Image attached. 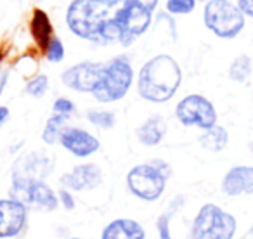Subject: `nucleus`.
Here are the masks:
<instances>
[{"label": "nucleus", "instance_id": "1", "mask_svg": "<svg viewBox=\"0 0 253 239\" xmlns=\"http://www.w3.org/2000/svg\"><path fill=\"white\" fill-rule=\"evenodd\" d=\"M132 0H73L66 25L78 39L94 43H115L122 37V18Z\"/></svg>", "mask_w": 253, "mask_h": 239}, {"label": "nucleus", "instance_id": "2", "mask_svg": "<svg viewBox=\"0 0 253 239\" xmlns=\"http://www.w3.org/2000/svg\"><path fill=\"white\" fill-rule=\"evenodd\" d=\"M182 81V71L173 57L156 56L139 71V94L151 102H167L175 95Z\"/></svg>", "mask_w": 253, "mask_h": 239}, {"label": "nucleus", "instance_id": "3", "mask_svg": "<svg viewBox=\"0 0 253 239\" xmlns=\"http://www.w3.org/2000/svg\"><path fill=\"white\" fill-rule=\"evenodd\" d=\"M134 80V70L125 56L115 57L104 64L102 78L92 94L99 102H113L125 97Z\"/></svg>", "mask_w": 253, "mask_h": 239}, {"label": "nucleus", "instance_id": "4", "mask_svg": "<svg viewBox=\"0 0 253 239\" xmlns=\"http://www.w3.org/2000/svg\"><path fill=\"white\" fill-rule=\"evenodd\" d=\"M246 16L229 0H210L205 5L203 19L210 32L220 39H234L245 28Z\"/></svg>", "mask_w": 253, "mask_h": 239}, {"label": "nucleus", "instance_id": "5", "mask_svg": "<svg viewBox=\"0 0 253 239\" xmlns=\"http://www.w3.org/2000/svg\"><path fill=\"white\" fill-rule=\"evenodd\" d=\"M236 218L217 204H205L196 215L191 239H232Z\"/></svg>", "mask_w": 253, "mask_h": 239}, {"label": "nucleus", "instance_id": "6", "mask_svg": "<svg viewBox=\"0 0 253 239\" xmlns=\"http://www.w3.org/2000/svg\"><path fill=\"white\" fill-rule=\"evenodd\" d=\"M167 179L169 177L151 161L134 166L126 175V186L139 199L156 201L165 191Z\"/></svg>", "mask_w": 253, "mask_h": 239}, {"label": "nucleus", "instance_id": "7", "mask_svg": "<svg viewBox=\"0 0 253 239\" xmlns=\"http://www.w3.org/2000/svg\"><path fill=\"white\" fill-rule=\"evenodd\" d=\"M175 115L186 127H200L203 130L217 123V111L207 97L200 94H191L177 104Z\"/></svg>", "mask_w": 253, "mask_h": 239}, {"label": "nucleus", "instance_id": "8", "mask_svg": "<svg viewBox=\"0 0 253 239\" xmlns=\"http://www.w3.org/2000/svg\"><path fill=\"white\" fill-rule=\"evenodd\" d=\"M11 198L25 204L43 208V210H54L57 206V196L43 180H28L12 177Z\"/></svg>", "mask_w": 253, "mask_h": 239}, {"label": "nucleus", "instance_id": "9", "mask_svg": "<svg viewBox=\"0 0 253 239\" xmlns=\"http://www.w3.org/2000/svg\"><path fill=\"white\" fill-rule=\"evenodd\" d=\"M102 71H104V63H92V61H84L75 66L68 68L63 75L61 80L68 88L77 92H94L97 88L99 81L102 78Z\"/></svg>", "mask_w": 253, "mask_h": 239}, {"label": "nucleus", "instance_id": "10", "mask_svg": "<svg viewBox=\"0 0 253 239\" xmlns=\"http://www.w3.org/2000/svg\"><path fill=\"white\" fill-rule=\"evenodd\" d=\"M153 12L146 11L144 7L137 5L132 0L128 7L125 9L122 18V37H120V43L122 45H130L135 39L144 35V32L149 28L153 21Z\"/></svg>", "mask_w": 253, "mask_h": 239}, {"label": "nucleus", "instance_id": "11", "mask_svg": "<svg viewBox=\"0 0 253 239\" xmlns=\"http://www.w3.org/2000/svg\"><path fill=\"white\" fill-rule=\"evenodd\" d=\"M28 210L26 204L14 199H0V239L14 238L25 229Z\"/></svg>", "mask_w": 253, "mask_h": 239}, {"label": "nucleus", "instance_id": "12", "mask_svg": "<svg viewBox=\"0 0 253 239\" xmlns=\"http://www.w3.org/2000/svg\"><path fill=\"white\" fill-rule=\"evenodd\" d=\"M59 142L66 151H70L71 155L78 156V158H85V156L94 155L99 149V141L88 132L82 130V128H73L66 127L61 132Z\"/></svg>", "mask_w": 253, "mask_h": 239}, {"label": "nucleus", "instance_id": "13", "mask_svg": "<svg viewBox=\"0 0 253 239\" xmlns=\"http://www.w3.org/2000/svg\"><path fill=\"white\" fill-rule=\"evenodd\" d=\"M102 182V172L94 163L78 165L70 173H64L61 177V184L68 191H85L94 189Z\"/></svg>", "mask_w": 253, "mask_h": 239}, {"label": "nucleus", "instance_id": "14", "mask_svg": "<svg viewBox=\"0 0 253 239\" xmlns=\"http://www.w3.org/2000/svg\"><path fill=\"white\" fill-rule=\"evenodd\" d=\"M52 168V161L42 153H30L18 159L14 165L12 177L18 179H28V180H42L47 177Z\"/></svg>", "mask_w": 253, "mask_h": 239}, {"label": "nucleus", "instance_id": "15", "mask_svg": "<svg viewBox=\"0 0 253 239\" xmlns=\"http://www.w3.org/2000/svg\"><path fill=\"white\" fill-rule=\"evenodd\" d=\"M222 191L229 196L253 191V166H232L222 180Z\"/></svg>", "mask_w": 253, "mask_h": 239}, {"label": "nucleus", "instance_id": "16", "mask_svg": "<svg viewBox=\"0 0 253 239\" xmlns=\"http://www.w3.org/2000/svg\"><path fill=\"white\" fill-rule=\"evenodd\" d=\"M146 232L141 224L130 218L113 220L102 232V239H144Z\"/></svg>", "mask_w": 253, "mask_h": 239}, {"label": "nucleus", "instance_id": "17", "mask_svg": "<svg viewBox=\"0 0 253 239\" xmlns=\"http://www.w3.org/2000/svg\"><path fill=\"white\" fill-rule=\"evenodd\" d=\"M167 134V123L163 116H151L137 128V139L144 146H156L163 141Z\"/></svg>", "mask_w": 253, "mask_h": 239}, {"label": "nucleus", "instance_id": "18", "mask_svg": "<svg viewBox=\"0 0 253 239\" xmlns=\"http://www.w3.org/2000/svg\"><path fill=\"white\" fill-rule=\"evenodd\" d=\"M32 33H33V37H35L37 43L45 50L47 43L52 39V25H50L49 16L43 11H40V9H35V12H33Z\"/></svg>", "mask_w": 253, "mask_h": 239}, {"label": "nucleus", "instance_id": "19", "mask_svg": "<svg viewBox=\"0 0 253 239\" xmlns=\"http://www.w3.org/2000/svg\"><path fill=\"white\" fill-rule=\"evenodd\" d=\"M229 142V134L227 130H225L224 127H220V125L215 123L213 127L207 128L205 130V134L200 137V144L203 146L205 149H208V151H222V149L227 146Z\"/></svg>", "mask_w": 253, "mask_h": 239}, {"label": "nucleus", "instance_id": "20", "mask_svg": "<svg viewBox=\"0 0 253 239\" xmlns=\"http://www.w3.org/2000/svg\"><path fill=\"white\" fill-rule=\"evenodd\" d=\"M66 120H68V115H59V113H56L52 118L47 120V125L42 132V139L45 144H54V142L59 141L61 132L66 128L64 127V125H66Z\"/></svg>", "mask_w": 253, "mask_h": 239}, {"label": "nucleus", "instance_id": "21", "mask_svg": "<svg viewBox=\"0 0 253 239\" xmlns=\"http://www.w3.org/2000/svg\"><path fill=\"white\" fill-rule=\"evenodd\" d=\"M250 75H252V59H250V56H246V54L238 56L232 61L231 68H229V78L232 81H238V83H245L250 78Z\"/></svg>", "mask_w": 253, "mask_h": 239}, {"label": "nucleus", "instance_id": "22", "mask_svg": "<svg viewBox=\"0 0 253 239\" xmlns=\"http://www.w3.org/2000/svg\"><path fill=\"white\" fill-rule=\"evenodd\" d=\"M87 120L99 128H111L115 125V115L111 111H102V109H90L87 113Z\"/></svg>", "mask_w": 253, "mask_h": 239}, {"label": "nucleus", "instance_id": "23", "mask_svg": "<svg viewBox=\"0 0 253 239\" xmlns=\"http://www.w3.org/2000/svg\"><path fill=\"white\" fill-rule=\"evenodd\" d=\"M49 88V78L45 75H37L26 83V94L33 97H42Z\"/></svg>", "mask_w": 253, "mask_h": 239}, {"label": "nucleus", "instance_id": "24", "mask_svg": "<svg viewBox=\"0 0 253 239\" xmlns=\"http://www.w3.org/2000/svg\"><path fill=\"white\" fill-rule=\"evenodd\" d=\"M196 7V0H167V11L170 14H189Z\"/></svg>", "mask_w": 253, "mask_h": 239}, {"label": "nucleus", "instance_id": "25", "mask_svg": "<svg viewBox=\"0 0 253 239\" xmlns=\"http://www.w3.org/2000/svg\"><path fill=\"white\" fill-rule=\"evenodd\" d=\"M45 56H47V61H50V63H61V61L64 59V45L57 37H52L50 42L47 43Z\"/></svg>", "mask_w": 253, "mask_h": 239}, {"label": "nucleus", "instance_id": "26", "mask_svg": "<svg viewBox=\"0 0 253 239\" xmlns=\"http://www.w3.org/2000/svg\"><path fill=\"white\" fill-rule=\"evenodd\" d=\"M170 215L172 213H163L156 222L160 239H172V236H170Z\"/></svg>", "mask_w": 253, "mask_h": 239}, {"label": "nucleus", "instance_id": "27", "mask_svg": "<svg viewBox=\"0 0 253 239\" xmlns=\"http://www.w3.org/2000/svg\"><path fill=\"white\" fill-rule=\"evenodd\" d=\"M75 111V104L66 97H59L56 102H54V113H59V115H68Z\"/></svg>", "mask_w": 253, "mask_h": 239}, {"label": "nucleus", "instance_id": "28", "mask_svg": "<svg viewBox=\"0 0 253 239\" xmlns=\"http://www.w3.org/2000/svg\"><path fill=\"white\" fill-rule=\"evenodd\" d=\"M59 199H61V203H63V206L66 208V210H73V208H75V199H73V196H71V193L68 189H61Z\"/></svg>", "mask_w": 253, "mask_h": 239}, {"label": "nucleus", "instance_id": "29", "mask_svg": "<svg viewBox=\"0 0 253 239\" xmlns=\"http://www.w3.org/2000/svg\"><path fill=\"white\" fill-rule=\"evenodd\" d=\"M238 7L248 18H253V0H238Z\"/></svg>", "mask_w": 253, "mask_h": 239}, {"label": "nucleus", "instance_id": "30", "mask_svg": "<svg viewBox=\"0 0 253 239\" xmlns=\"http://www.w3.org/2000/svg\"><path fill=\"white\" fill-rule=\"evenodd\" d=\"M135 4L141 5V7H144L146 11L153 12L156 9V5H158V0H134Z\"/></svg>", "mask_w": 253, "mask_h": 239}, {"label": "nucleus", "instance_id": "31", "mask_svg": "<svg viewBox=\"0 0 253 239\" xmlns=\"http://www.w3.org/2000/svg\"><path fill=\"white\" fill-rule=\"evenodd\" d=\"M7 80H9V71L7 70L0 71V95H2V92H4L5 85H7Z\"/></svg>", "mask_w": 253, "mask_h": 239}, {"label": "nucleus", "instance_id": "32", "mask_svg": "<svg viewBox=\"0 0 253 239\" xmlns=\"http://www.w3.org/2000/svg\"><path fill=\"white\" fill-rule=\"evenodd\" d=\"M9 118V109L5 106H0V127L5 123V120Z\"/></svg>", "mask_w": 253, "mask_h": 239}, {"label": "nucleus", "instance_id": "33", "mask_svg": "<svg viewBox=\"0 0 253 239\" xmlns=\"http://www.w3.org/2000/svg\"><path fill=\"white\" fill-rule=\"evenodd\" d=\"M250 149H252V151H253V142H252V144H250Z\"/></svg>", "mask_w": 253, "mask_h": 239}, {"label": "nucleus", "instance_id": "34", "mask_svg": "<svg viewBox=\"0 0 253 239\" xmlns=\"http://www.w3.org/2000/svg\"><path fill=\"white\" fill-rule=\"evenodd\" d=\"M68 239H80V238H68Z\"/></svg>", "mask_w": 253, "mask_h": 239}]
</instances>
